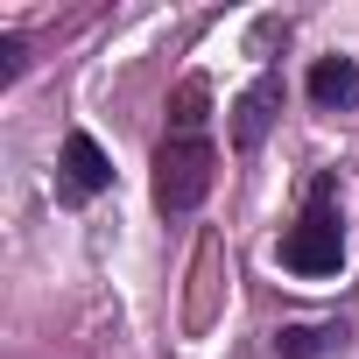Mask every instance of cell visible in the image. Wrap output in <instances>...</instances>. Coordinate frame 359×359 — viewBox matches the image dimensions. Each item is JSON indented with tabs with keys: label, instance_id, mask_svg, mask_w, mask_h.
I'll use <instances>...</instances> for the list:
<instances>
[{
	"label": "cell",
	"instance_id": "obj_1",
	"mask_svg": "<svg viewBox=\"0 0 359 359\" xmlns=\"http://www.w3.org/2000/svg\"><path fill=\"white\" fill-rule=\"evenodd\" d=\"M212 176H219V148L205 134V78H191L176 92V113H169V134L155 148V205L169 219H191L205 198H212Z\"/></svg>",
	"mask_w": 359,
	"mask_h": 359
},
{
	"label": "cell",
	"instance_id": "obj_2",
	"mask_svg": "<svg viewBox=\"0 0 359 359\" xmlns=\"http://www.w3.org/2000/svg\"><path fill=\"white\" fill-rule=\"evenodd\" d=\"M282 268L303 275V282H331L345 268V226H338V184L331 176H317L296 226L282 233Z\"/></svg>",
	"mask_w": 359,
	"mask_h": 359
},
{
	"label": "cell",
	"instance_id": "obj_3",
	"mask_svg": "<svg viewBox=\"0 0 359 359\" xmlns=\"http://www.w3.org/2000/svg\"><path fill=\"white\" fill-rule=\"evenodd\" d=\"M113 191V162H106V148L78 127L71 141H64V198L71 205H92V198H106Z\"/></svg>",
	"mask_w": 359,
	"mask_h": 359
},
{
	"label": "cell",
	"instance_id": "obj_4",
	"mask_svg": "<svg viewBox=\"0 0 359 359\" xmlns=\"http://www.w3.org/2000/svg\"><path fill=\"white\" fill-rule=\"evenodd\" d=\"M275 106H282V78H275V71H261V78L240 92V106H233V113H240V120H233V141H240V155H254V148H261V134H268Z\"/></svg>",
	"mask_w": 359,
	"mask_h": 359
},
{
	"label": "cell",
	"instance_id": "obj_5",
	"mask_svg": "<svg viewBox=\"0 0 359 359\" xmlns=\"http://www.w3.org/2000/svg\"><path fill=\"white\" fill-rule=\"evenodd\" d=\"M345 345H352V331L331 317V324H282L275 331V352L282 359H345Z\"/></svg>",
	"mask_w": 359,
	"mask_h": 359
},
{
	"label": "cell",
	"instance_id": "obj_6",
	"mask_svg": "<svg viewBox=\"0 0 359 359\" xmlns=\"http://www.w3.org/2000/svg\"><path fill=\"white\" fill-rule=\"evenodd\" d=\"M310 99H317L324 113L359 106V64H352V57H317V64H310Z\"/></svg>",
	"mask_w": 359,
	"mask_h": 359
},
{
	"label": "cell",
	"instance_id": "obj_7",
	"mask_svg": "<svg viewBox=\"0 0 359 359\" xmlns=\"http://www.w3.org/2000/svg\"><path fill=\"white\" fill-rule=\"evenodd\" d=\"M22 71V36H0V78Z\"/></svg>",
	"mask_w": 359,
	"mask_h": 359
}]
</instances>
